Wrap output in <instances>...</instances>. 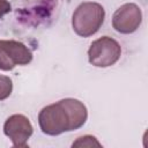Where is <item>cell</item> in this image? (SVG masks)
<instances>
[{
  "mask_svg": "<svg viewBox=\"0 0 148 148\" xmlns=\"http://www.w3.org/2000/svg\"><path fill=\"white\" fill-rule=\"evenodd\" d=\"M88 118L86 105L75 98H64L44 106L38 114V124L43 133L59 135L64 132L79 130Z\"/></svg>",
  "mask_w": 148,
  "mask_h": 148,
  "instance_id": "obj_1",
  "label": "cell"
},
{
  "mask_svg": "<svg viewBox=\"0 0 148 148\" xmlns=\"http://www.w3.org/2000/svg\"><path fill=\"white\" fill-rule=\"evenodd\" d=\"M105 10L102 5L92 1L82 2L73 13L72 27L76 35L89 37L96 34L102 27Z\"/></svg>",
  "mask_w": 148,
  "mask_h": 148,
  "instance_id": "obj_2",
  "label": "cell"
},
{
  "mask_svg": "<svg viewBox=\"0 0 148 148\" xmlns=\"http://www.w3.org/2000/svg\"><path fill=\"white\" fill-rule=\"evenodd\" d=\"M121 54L119 43L109 37L103 36L90 44L88 50L89 62L95 67H109L114 65Z\"/></svg>",
  "mask_w": 148,
  "mask_h": 148,
  "instance_id": "obj_3",
  "label": "cell"
},
{
  "mask_svg": "<svg viewBox=\"0 0 148 148\" xmlns=\"http://www.w3.org/2000/svg\"><path fill=\"white\" fill-rule=\"evenodd\" d=\"M32 60L31 51L17 40H0V69L12 71L15 66L28 65Z\"/></svg>",
  "mask_w": 148,
  "mask_h": 148,
  "instance_id": "obj_4",
  "label": "cell"
},
{
  "mask_svg": "<svg viewBox=\"0 0 148 148\" xmlns=\"http://www.w3.org/2000/svg\"><path fill=\"white\" fill-rule=\"evenodd\" d=\"M142 13L135 3H124L112 16V27L120 34H132L141 24Z\"/></svg>",
  "mask_w": 148,
  "mask_h": 148,
  "instance_id": "obj_5",
  "label": "cell"
},
{
  "mask_svg": "<svg viewBox=\"0 0 148 148\" xmlns=\"http://www.w3.org/2000/svg\"><path fill=\"white\" fill-rule=\"evenodd\" d=\"M34 128L30 120L23 114H13L3 124V133L10 139L14 147H27Z\"/></svg>",
  "mask_w": 148,
  "mask_h": 148,
  "instance_id": "obj_6",
  "label": "cell"
},
{
  "mask_svg": "<svg viewBox=\"0 0 148 148\" xmlns=\"http://www.w3.org/2000/svg\"><path fill=\"white\" fill-rule=\"evenodd\" d=\"M12 90H13L12 80L6 75L0 74V101H3L7 97H9V95L12 94Z\"/></svg>",
  "mask_w": 148,
  "mask_h": 148,
  "instance_id": "obj_7",
  "label": "cell"
},
{
  "mask_svg": "<svg viewBox=\"0 0 148 148\" xmlns=\"http://www.w3.org/2000/svg\"><path fill=\"white\" fill-rule=\"evenodd\" d=\"M101 146L102 145L92 135H83V136H80L72 145V147H101Z\"/></svg>",
  "mask_w": 148,
  "mask_h": 148,
  "instance_id": "obj_8",
  "label": "cell"
},
{
  "mask_svg": "<svg viewBox=\"0 0 148 148\" xmlns=\"http://www.w3.org/2000/svg\"><path fill=\"white\" fill-rule=\"evenodd\" d=\"M10 3L8 0H0V18L10 12Z\"/></svg>",
  "mask_w": 148,
  "mask_h": 148,
  "instance_id": "obj_9",
  "label": "cell"
}]
</instances>
